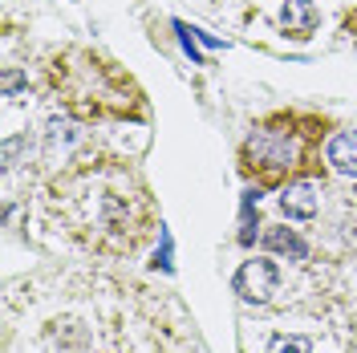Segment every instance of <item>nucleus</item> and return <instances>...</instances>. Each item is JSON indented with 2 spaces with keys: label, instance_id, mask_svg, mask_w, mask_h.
<instances>
[{
  "label": "nucleus",
  "instance_id": "f257e3e1",
  "mask_svg": "<svg viewBox=\"0 0 357 353\" xmlns=\"http://www.w3.org/2000/svg\"><path fill=\"white\" fill-rule=\"evenodd\" d=\"M231 288L248 305H268L276 296V288H280V272H276L272 260H244L240 272L231 276Z\"/></svg>",
  "mask_w": 357,
  "mask_h": 353
},
{
  "label": "nucleus",
  "instance_id": "f03ea898",
  "mask_svg": "<svg viewBox=\"0 0 357 353\" xmlns=\"http://www.w3.org/2000/svg\"><path fill=\"white\" fill-rule=\"evenodd\" d=\"M248 158H256L260 167L276 171V167H289L292 163V142H289V130L280 126H264L248 138Z\"/></svg>",
  "mask_w": 357,
  "mask_h": 353
},
{
  "label": "nucleus",
  "instance_id": "7ed1b4c3",
  "mask_svg": "<svg viewBox=\"0 0 357 353\" xmlns=\"http://www.w3.org/2000/svg\"><path fill=\"white\" fill-rule=\"evenodd\" d=\"M280 207H284L289 220H312V216L321 211V191H317V183H309V179L289 183V187L280 191Z\"/></svg>",
  "mask_w": 357,
  "mask_h": 353
},
{
  "label": "nucleus",
  "instance_id": "20e7f679",
  "mask_svg": "<svg viewBox=\"0 0 357 353\" xmlns=\"http://www.w3.org/2000/svg\"><path fill=\"white\" fill-rule=\"evenodd\" d=\"M325 158L337 175L357 179V130H337L329 142H325Z\"/></svg>",
  "mask_w": 357,
  "mask_h": 353
},
{
  "label": "nucleus",
  "instance_id": "39448f33",
  "mask_svg": "<svg viewBox=\"0 0 357 353\" xmlns=\"http://www.w3.org/2000/svg\"><path fill=\"white\" fill-rule=\"evenodd\" d=\"M264 248L276 256H289V260H309V243L301 240L292 227H268L264 232Z\"/></svg>",
  "mask_w": 357,
  "mask_h": 353
},
{
  "label": "nucleus",
  "instance_id": "423d86ee",
  "mask_svg": "<svg viewBox=\"0 0 357 353\" xmlns=\"http://www.w3.org/2000/svg\"><path fill=\"white\" fill-rule=\"evenodd\" d=\"M268 353H312L309 337H272Z\"/></svg>",
  "mask_w": 357,
  "mask_h": 353
},
{
  "label": "nucleus",
  "instance_id": "0eeeda50",
  "mask_svg": "<svg viewBox=\"0 0 357 353\" xmlns=\"http://www.w3.org/2000/svg\"><path fill=\"white\" fill-rule=\"evenodd\" d=\"M175 33H178V41H183V49H187V57H191V61H195V66H203V57H199V49H195V29H187V24L183 21H175Z\"/></svg>",
  "mask_w": 357,
  "mask_h": 353
},
{
  "label": "nucleus",
  "instance_id": "6e6552de",
  "mask_svg": "<svg viewBox=\"0 0 357 353\" xmlns=\"http://www.w3.org/2000/svg\"><path fill=\"white\" fill-rule=\"evenodd\" d=\"M158 252H155V268H162V272H171V232L158 223Z\"/></svg>",
  "mask_w": 357,
  "mask_h": 353
},
{
  "label": "nucleus",
  "instance_id": "1a4fd4ad",
  "mask_svg": "<svg viewBox=\"0 0 357 353\" xmlns=\"http://www.w3.org/2000/svg\"><path fill=\"white\" fill-rule=\"evenodd\" d=\"M21 86V73H8V77H4V89H8V93H13V89Z\"/></svg>",
  "mask_w": 357,
  "mask_h": 353
}]
</instances>
